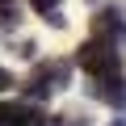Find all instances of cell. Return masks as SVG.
<instances>
[{"label": "cell", "instance_id": "9c48e42d", "mask_svg": "<svg viewBox=\"0 0 126 126\" xmlns=\"http://www.w3.org/2000/svg\"><path fill=\"white\" fill-rule=\"evenodd\" d=\"M9 88H17V80H13V72H9V67H0V97H4Z\"/></svg>", "mask_w": 126, "mask_h": 126}, {"label": "cell", "instance_id": "7c38bea8", "mask_svg": "<svg viewBox=\"0 0 126 126\" xmlns=\"http://www.w3.org/2000/svg\"><path fill=\"white\" fill-rule=\"evenodd\" d=\"M13 4H17V0H0V9H13Z\"/></svg>", "mask_w": 126, "mask_h": 126}, {"label": "cell", "instance_id": "4fadbf2b", "mask_svg": "<svg viewBox=\"0 0 126 126\" xmlns=\"http://www.w3.org/2000/svg\"><path fill=\"white\" fill-rule=\"evenodd\" d=\"M118 126H126V122H118Z\"/></svg>", "mask_w": 126, "mask_h": 126}, {"label": "cell", "instance_id": "30bf717a", "mask_svg": "<svg viewBox=\"0 0 126 126\" xmlns=\"http://www.w3.org/2000/svg\"><path fill=\"white\" fill-rule=\"evenodd\" d=\"M34 50H38L34 42H13V55H21V59H34Z\"/></svg>", "mask_w": 126, "mask_h": 126}, {"label": "cell", "instance_id": "8992f818", "mask_svg": "<svg viewBox=\"0 0 126 126\" xmlns=\"http://www.w3.org/2000/svg\"><path fill=\"white\" fill-rule=\"evenodd\" d=\"M17 21H21V9H17V4H13V9H0V34H13Z\"/></svg>", "mask_w": 126, "mask_h": 126}, {"label": "cell", "instance_id": "8fae6325", "mask_svg": "<svg viewBox=\"0 0 126 126\" xmlns=\"http://www.w3.org/2000/svg\"><path fill=\"white\" fill-rule=\"evenodd\" d=\"M46 25H55V30H67V17L55 9V13H46Z\"/></svg>", "mask_w": 126, "mask_h": 126}, {"label": "cell", "instance_id": "277c9868", "mask_svg": "<svg viewBox=\"0 0 126 126\" xmlns=\"http://www.w3.org/2000/svg\"><path fill=\"white\" fill-rule=\"evenodd\" d=\"M93 101H101V105H109L113 113H118V122H126V76L118 72V76H101V80H88V88H84Z\"/></svg>", "mask_w": 126, "mask_h": 126}, {"label": "cell", "instance_id": "5b68a950", "mask_svg": "<svg viewBox=\"0 0 126 126\" xmlns=\"http://www.w3.org/2000/svg\"><path fill=\"white\" fill-rule=\"evenodd\" d=\"M50 113H42L38 101H0V126H46Z\"/></svg>", "mask_w": 126, "mask_h": 126}, {"label": "cell", "instance_id": "3957f363", "mask_svg": "<svg viewBox=\"0 0 126 126\" xmlns=\"http://www.w3.org/2000/svg\"><path fill=\"white\" fill-rule=\"evenodd\" d=\"M88 25H93V38L109 46H126V4H101Z\"/></svg>", "mask_w": 126, "mask_h": 126}, {"label": "cell", "instance_id": "ba28073f", "mask_svg": "<svg viewBox=\"0 0 126 126\" xmlns=\"http://www.w3.org/2000/svg\"><path fill=\"white\" fill-rule=\"evenodd\" d=\"M46 126H88V122H84V113H67V118H55Z\"/></svg>", "mask_w": 126, "mask_h": 126}, {"label": "cell", "instance_id": "52a82bcc", "mask_svg": "<svg viewBox=\"0 0 126 126\" xmlns=\"http://www.w3.org/2000/svg\"><path fill=\"white\" fill-rule=\"evenodd\" d=\"M59 4H63V0H30V9H34L38 17H46V13H55Z\"/></svg>", "mask_w": 126, "mask_h": 126}, {"label": "cell", "instance_id": "7a4b0ae2", "mask_svg": "<svg viewBox=\"0 0 126 126\" xmlns=\"http://www.w3.org/2000/svg\"><path fill=\"white\" fill-rule=\"evenodd\" d=\"M76 67L88 76V80H101V76H118L122 72V50L101 42V38H88L80 50H76Z\"/></svg>", "mask_w": 126, "mask_h": 126}, {"label": "cell", "instance_id": "6da1fadb", "mask_svg": "<svg viewBox=\"0 0 126 126\" xmlns=\"http://www.w3.org/2000/svg\"><path fill=\"white\" fill-rule=\"evenodd\" d=\"M72 67H76L72 59H42L38 67L25 76V84H21L25 101H38V105H42V101H50V97H59V93H67Z\"/></svg>", "mask_w": 126, "mask_h": 126}]
</instances>
